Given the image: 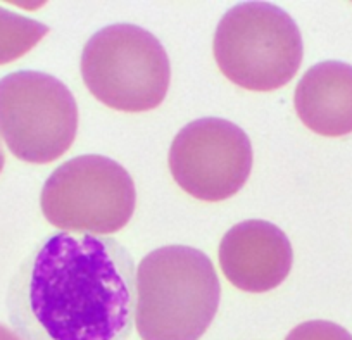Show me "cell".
Wrapping results in <instances>:
<instances>
[{
    "mask_svg": "<svg viewBox=\"0 0 352 340\" xmlns=\"http://www.w3.org/2000/svg\"><path fill=\"white\" fill-rule=\"evenodd\" d=\"M292 244L276 224L249 220L232 226L219 244V266L226 280L250 294L278 287L292 270Z\"/></svg>",
    "mask_w": 352,
    "mask_h": 340,
    "instance_id": "ba28073f",
    "label": "cell"
},
{
    "mask_svg": "<svg viewBox=\"0 0 352 340\" xmlns=\"http://www.w3.org/2000/svg\"><path fill=\"white\" fill-rule=\"evenodd\" d=\"M285 340H352V335L337 323L314 319L300 323L287 335Z\"/></svg>",
    "mask_w": 352,
    "mask_h": 340,
    "instance_id": "8fae6325",
    "label": "cell"
},
{
    "mask_svg": "<svg viewBox=\"0 0 352 340\" xmlns=\"http://www.w3.org/2000/svg\"><path fill=\"white\" fill-rule=\"evenodd\" d=\"M212 50L221 73L252 92L282 88L296 76L304 56L296 21L268 2L230 9L216 28Z\"/></svg>",
    "mask_w": 352,
    "mask_h": 340,
    "instance_id": "3957f363",
    "label": "cell"
},
{
    "mask_svg": "<svg viewBox=\"0 0 352 340\" xmlns=\"http://www.w3.org/2000/svg\"><path fill=\"white\" fill-rule=\"evenodd\" d=\"M49 32L43 23L0 8V66L28 54Z\"/></svg>",
    "mask_w": 352,
    "mask_h": 340,
    "instance_id": "30bf717a",
    "label": "cell"
},
{
    "mask_svg": "<svg viewBox=\"0 0 352 340\" xmlns=\"http://www.w3.org/2000/svg\"><path fill=\"white\" fill-rule=\"evenodd\" d=\"M6 164V154H4V147H2V142H0V173L4 169Z\"/></svg>",
    "mask_w": 352,
    "mask_h": 340,
    "instance_id": "4fadbf2b",
    "label": "cell"
},
{
    "mask_svg": "<svg viewBox=\"0 0 352 340\" xmlns=\"http://www.w3.org/2000/svg\"><path fill=\"white\" fill-rule=\"evenodd\" d=\"M297 116L314 134L344 137L352 134V66L340 61L314 64L297 83Z\"/></svg>",
    "mask_w": 352,
    "mask_h": 340,
    "instance_id": "9c48e42d",
    "label": "cell"
},
{
    "mask_svg": "<svg viewBox=\"0 0 352 340\" xmlns=\"http://www.w3.org/2000/svg\"><path fill=\"white\" fill-rule=\"evenodd\" d=\"M221 285L202 251L168 246L137 268L135 325L142 340H199L218 312Z\"/></svg>",
    "mask_w": 352,
    "mask_h": 340,
    "instance_id": "7a4b0ae2",
    "label": "cell"
},
{
    "mask_svg": "<svg viewBox=\"0 0 352 340\" xmlns=\"http://www.w3.org/2000/svg\"><path fill=\"white\" fill-rule=\"evenodd\" d=\"M78 131L69 88L40 71H14L0 80V137L18 159L47 164L66 154Z\"/></svg>",
    "mask_w": 352,
    "mask_h": 340,
    "instance_id": "8992f818",
    "label": "cell"
},
{
    "mask_svg": "<svg viewBox=\"0 0 352 340\" xmlns=\"http://www.w3.org/2000/svg\"><path fill=\"white\" fill-rule=\"evenodd\" d=\"M8 311L23 340H126L137 311L131 254L113 237L52 233L12 277Z\"/></svg>",
    "mask_w": 352,
    "mask_h": 340,
    "instance_id": "6da1fadb",
    "label": "cell"
},
{
    "mask_svg": "<svg viewBox=\"0 0 352 340\" xmlns=\"http://www.w3.org/2000/svg\"><path fill=\"white\" fill-rule=\"evenodd\" d=\"M81 76L102 104L123 112H145L166 98L171 66L152 33L120 23L88 40L81 54Z\"/></svg>",
    "mask_w": 352,
    "mask_h": 340,
    "instance_id": "277c9868",
    "label": "cell"
},
{
    "mask_svg": "<svg viewBox=\"0 0 352 340\" xmlns=\"http://www.w3.org/2000/svg\"><path fill=\"white\" fill-rule=\"evenodd\" d=\"M43 216L64 232H120L137 206L130 173L106 156L87 154L60 164L40 195Z\"/></svg>",
    "mask_w": 352,
    "mask_h": 340,
    "instance_id": "5b68a950",
    "label": "cell"
},
{
    "mask_svg": "<svg viewBox=\"0 0 352 340\" xmlns=\"http://www.w3.org/2000/svg\"><path fill=\"white\" fill-rule=\"evenodd\" d=\"M0 340H23V339L18 335V333L12 332L11 328H8V326L0 323Z\"/></svg>",
    "mask_w": 352,
    "mask_h": 340,
    "instance_id": "7c38bea8",
    "label": "cell"
},
{
    "mask_svg": "<svg viewBox=\"0 0 352 340\" xmlns=\"http://www.w3.org/2000/svg\"><path fill=\"white\" fill-rule=\"evenodd\" d=\"M252 145L232 121L195 120L176 134L169 149V171L182 189L204 202L235 195L249 180Z\"/></svg>",
    "mask_w": 352,
    "mask_h": 340,
    "instance_id": "52a82bcc",
    "label": "cell"
}]
</instances>
